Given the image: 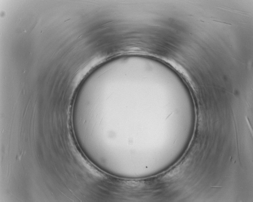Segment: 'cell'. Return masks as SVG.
I'll return each instance as SVG.
<instances>
[{"label":"cell","instance_id":"obj_1","mask_svg":"<svg viewBox=\"0 0 253 202\" xmlns=\"http://www.w3.org/2000/svg\"><path fill=\"white\" fill-rule=\"evenodd\" d=\"M124 185L131 188H141L145 185L143 182L140 181H130L125 182Z\"/></svg>","mask_w":253,"mask_h":202}]
</instances>
